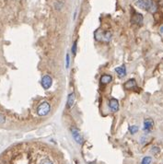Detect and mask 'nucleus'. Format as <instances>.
Returning a JSON list of instances; mask_svg holds the SVG:
<instances>
[{
	"label": "nucleus",
	"instance_id": "1",
	"mask_svg": "<svg viewBox=\"0 0 163 164\" xmlns=\"http://www.w3.org/2000/svg\"><path fill=\"white\" fill-rule=\"evenodd\" d=\"M137 6L143 10H146L150 13H155L158 10V5L154 0H138Z\"/></svg>",
	"mask_w": 163,
	"mask_h": 164
},
{
	"label": "nucleus",
	"instance_id": "2",
	"mask_svg": "<svg viewBox=\"0 0 163 164\" xmlns=\"http://www.w3.org/2000/svg\"><path fill=\"white\" fill-rule=\"evenodd\" d=\"M94 38L97 42L107 43L112 39V32L109 31H103V29H99L94 32Z\"/></svg>",
	"mask_w": 163,
	"mask_h": 164
},
{
	"label": "nucleus",
	"instance_id": "3",
	"mask_svg": "<svg viewBox=\"0 0 163 164\" xmlns=\"http://www.w3.org/2000/svg\"><path fill=\"white\" fill-rule=\"evenodd\" d=\"M51 111V105L47 101H43L40 103V105L37 108V113L39 116H46Z\"/></svg>",
	"mask_w": 163,
	"mask_h": 164
},
{
	"label": "nucleus",
	"instance_id": "4",
	"mask_svg": "<svg viewBox=\"0 0 163 164\" xmlns=\"http://www.w3.org/2000/svg\"><path fill=\"white\" fill-rule=\"evenodd\" d=\"M70 131H71V135H72L74 140H75L78 144L82 145V144L84 143V138H83V136L81 135V133H80V131L78 130V128L73 125V126L70 127Z\"/></svg>",
	"mask_w": 163,
	"mask_h": 164
},
{
	"label": "nucleus",
	"instance_id": "5",
	"mask_svg": "<svg viewBox=\"0 0 163 164\" xmlns=\"http://www.w3.org/2000/svg\"><path fill=\"white\" fill-rule=\"evenodd\" d=\"M41 84H42V87L44 89H49L52 87V85H53V79L49 75H44L42 78Z\"/></svg>",
	"mask_w": 163,
	"mask_h": 164
},
{
	"label": "nucleus",
	"instance_id": "6",
	"mask_svg": "<svg viewBox=\"0 0 163 164\" xmlns=\"http://www.w3.org/2000/svg\"><path fill=\"white\" fill-rule=\"evenodd\" d=\"M143 20H144V18H143V15L140 14V13H137V12H134L131 17V22L133 24H136V25H142L143 23Z\"/></svg>",
	"mask_w": 163,
	"mask_h": 164
},
{
	"label": "nucleus",
	"instance_id": "7",
	"mask_svg": "<svg viewBox=\"0 0 163 164\" xmlns=\"http://www.w3.org/2000/svg\"><path fill=\"white\" fill-rule=\"evenodd\" d=\"M154 127V121L152 120L151 118H146L144 120V127H143V130L144 132H146V134L147 133H150L152 131Z\"/></svg>",
	"mask_w": 163,
	"mask_h": 164
},
{
	"label": "nucleus",
	"instance_id": "8",
	"mask_svg": "<svg viewBox=\"0 0 163 164\" xmlns=\"http://www.w3.org/2000/svg\"><path fill=\"white\" fill-rule=\"evenodd\" d=\"M109 107H110L111 111L113 112V113H116V112L119 111L120 106H119V101H118V100L115 99V98L110 99V101H109Z\"/></svg>",
	"mask_w": 163,
	"mask_h": 164
},
{
	"label": "nucleus",
	"instance_id": "9",
	"mask_svg": "<svg viewBox=\"0 0 163 164\" xmlns=\"http://www.w3.org/2000/svg\"><path fill=\"white\" fill-rule=\"evenodd\" d=\"M124 88L126 91H131V89H135L137 88V81L135 79H128L126 82H125L124 84Z\"/></svg>",
	"mask_w": 163,
	"mask_h": 164
},
{
	"label": "nucleus",
	"instance_id": "10",
	"mask_svg": "<svg viewBox=\"0 0 163 164\" xmlns=\"http://www.w3.org/2000/svg\"><path fill=\"white\" fill-rule=\"evenodd\" d=\"M115 72L117 73L118 77H119L120 79L125 78V77L126 76V73H127V71H126V67H125V65H122L121 67H116V68H115Z\"/></svg>",
	"mask_w": 163,
	"mask_h": 164
},
{
	"label": "nucleus",
	"instance_id": "11",
	"mask_svg": "<svg viewBox=\"0 0 163 164\" xmlns=\"http://www.w3.org/2000/svg\"><path fill=\"white\" fill-rule=\"evenodd\" d=\"M76 102V96H75V93L72 92L68 95L67 97V101H66V107L68 109H71L73 106H74V104H75Z\"/></svg>",
	"mask_w": 163,
	"mask_h": 164
},
{
	"label": "nucleus",
	"instance_id": "12",
	"mask_svg": "<svg viewBox=\"0 0 163 164\" xmlns=\"http://www.w3.org/2000/svg\"><path fill=\"white\" fill-rule=\"evenodd\" d=\"M112 81V77L111 75H108V74H104V75H102L100 79V82L102 85H107L111 83Z\"/></svg>",
	"mask_w": 163,
	"mask_h": 164
},
{
	"label": "nucleus",
	"instance_id": "13",
	"mask_svg": "<svg viewBox=\"0 0 163 164\" xmlns=\"http://www.w3.org/2000/svg\"><path fill=\"white\" fill-rule=\"evenodd\" d=\"M128 130H129V132H130L131 135H135V134H136L137 132H138L139 128H138V126H137V125H130L129 128H128Z\"/></svg>",
	"mask_w": 163,
	"mask_h": 164
},
{
	"label": "nucleus",
	"instance_id": "14",
	"mask_svg": "<svg viewBox=\"0 0 163 164\" xmlns=\"http://www.w3.org/2000/svg\"><path fill=\"white\" fill-rule=\"evenodd\" d=\"M151 162H152V158L149 156H146L143 158L141 164H151Z\"/></svg>",
	"mask_w": 163,
	"mask_h": 164
},
{
	"label": "nucleus",
	"instance_id": "15",
	"mask_svg": "<svg viewBox=\"0 0 163 164\" xmlns=\"http://www.w3.org/2000/svg\"><path fill=\"white\" fill-rule=\"evenodd\" d=\"M77 50H78V40H76L75 42H74L73 45H72V48H71V51H72L73 55H76L77 54Z\"/></svg>",
	"mask_w": 163,
	"mask_h": 164
},
{
	"label": "nucleus",
	"instance_id": "16",
	"mask_svg": "<svg viewBox=\"0 0 163 164\" xmlns=\"http://www.w3.org/2000/svg\"><path fill=\"white\" fill-rule=\"evenodd\" d=\"M159 151H160V150H159V147H152V150H151V152H152L154 155L158 154Z\"/></svg>",
	"mask_w": 163,
	"mask_h": 164
},
{
	"label": "nucleus",
	"instance_id": "17",
	"mask_svg": "<svg viewBox=\"0 0 163 164\" xmlns=\"http://www.w3.org/2000/svg\"><path fill=\"white\" fill-rule=\"evenodd\" d=\"M69 65H70V55L69 54H66V67L69 68Z\"/></svg>",
	"mask_w": 163,
	"mask_h": 164
},
{
	"label": "nucleus",
	"instance_id": "18",
	"mask_svg": "<svg viewBox=\"0 0 163 164\" xmlns=\"http://www.w3.org/2000/svg\"><path fill=\"white\" fill-rule=\"evenodd\" d=\"M41 164H54V163H53L52 160H50L49 159H44L42 160Z\"/></svg>",
	"mask_w": 163,
	"mask_h": 164
},
{
	"label": "nucleus",
	"instance_id": "19",
	"mask_svg": "<svg viewBox=\"0 0 163 164\" xmlns=\"http://www.w3.org/2000/svg\"><path fill=\"white\" fill-rule=\"evenodd\" d=\"M5 121H6V119H5V116H4L3 114H1V113H0V125L4 124V123H5Z\"/></svg>",
	"mask_w": 163,
	"mask_h": 164
},
{
	"label": "nucleus",
	"instance_id": "20",
	"mask_svg": "<svg viewBox=\"0 0 163 164\" xmlns=\"http://www.w3.org/2000/svg\"><path fill=\"white\" fill-rule=\"evenodd\" d=\"M159 8H161V10L163 11V0H159V2H158V5Z\"/></svg>",
	"mask_w": 163,
	"mask_h": 164
},
{
	"label": "nucleus",
	"instance_id": "21",
	"mask_svg": "<svg viewBox=\"0 0 163 164\" xmlns=\"http://www.w3.org/2000/svg\"><path fill=\"white\" fill-rule=\"evenodd\" d=\"M58 5H61V7H63L62 3H58ZM55 8H56V9H58V10H59V9H60V8H59V6H56Z\"/></svg>",
	"mask_w": 163,
	"mask_h": 164
},
{
	"label": "nucleus",
	"instance_id": "22",
	"mask_svg": "<svg viewBox=\"0 0 163 164\" xmlns=\"http://www.w3.org/2000/svg\"><path fill=\"white\" fill-rule=\"evenodd\" d=\"M159 31H160V32H161V33H163V26H161V27H160V29H159Z\"/></svg>",
	"mask_w": 163,
	"mask_h": 164
},
{
	"label": "nucleus",
	"instance_id": "23",
	"mask_svg": "<svg viewBox=\"0 0 163 164\" xmlns=\"http://www.w3.org/2000/svg\"><path fill=\"white\" fill-rule=\"evenodd\" d=\"M88 164H96L95 162H88Z\"/></svg>",
	"mask_w": 163,
	"mask_h": 164
},
{
	"label": "nucleus",
	"instance_id": "24",
	"mask_svg": "<svg viewBox=\"0 0 163 164\" xmlns=\"http://www.w3.org/2000/svg\"><path fill=\"white\" fill-rule=\"evenodd\" d=\"M76 163H77V164H80V163H78V161H76Z\"/></svg>",
	"mask_w": 163,
	"mask_h": 164
}]
</instances>
